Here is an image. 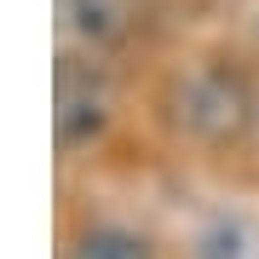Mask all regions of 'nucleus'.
Returning a JSON list of instances; mask_svg holds the SVG:
<instances>
[{"mask_svg":"<svg viewBox=\"0 0 259 259\" xmlns=\"http://www.w3.org/2000/svg\"><path fill=\"white\" fill-rule=\"evenodd\" d=\"M58 29L69 47L98 52L127 29V0H58Z\"/></svg>","mask_w":259,"mask_h":259,"instance_id":"1","label":"nucleus"},{"mask_svg":"<svg viewBox=\"0 0 259 259\" xmlns=\"http://www.w3.org/2000/svg\"><path fill=\"white\" fill-rule=\"evenodd\" d=\"M104 127V87L81 69H64L58 75V139L64 144H81Z\"/></svg>","mask_w":259,"mask_h":259,"instance_id":"2","label":"nucleus"},{"mask_svg":"<svg viewBox=\"0 0 259 259\" xmlns=\"http://www.w3.org/2000/svg\"><path fill=\"white\" fill-rule=\"evenodd\" d=\"M185 121L202 133H231L242 121V93L231 81H219V75H207V81H190L185 93Z\"/></svg>","mask_w":259,"mask_h":259,"instance_id":"3","label":"nucleus"},{"mask_svg":"<svg viewBox=\"0 0 259 259\" xmlns=\"http://www.w3.org/2000/svg\"><path fill=\"white\" fill-rule=\"evenodd\" d=\"M196 259H259V225L248 219H213L196 236Z\"/></svg>","mask_w":259,"mask_h":259,"instance_id":"4","label":"nucleus"},{"mask_svg":"<svg viewBox=\"0 0 259 259\" xmlns=\"http://www.w3.org/2000/svg\"><path fill=\"white\" fill-rule=\"evenodd\" d=\"M75 259H150V248L127 231H93V236H81Z\"/></svg>","mask_w":259,"mask_h":259,"instance_id":"5","label":"nucleus"}]
</instances>
